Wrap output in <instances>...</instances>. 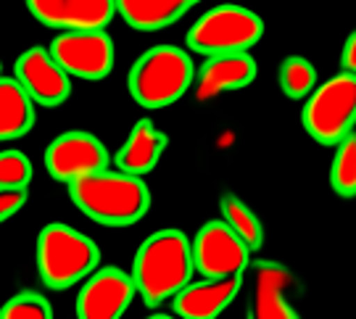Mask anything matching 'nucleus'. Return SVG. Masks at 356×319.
Returning <instances> with one entry per match:
<instances>
[{"instance_id":"f257e3e1","label":"nucleus","mask_w":356,"mask_h":319,"mask_svg":"<svg viewBox=\"0 0 356 319\" xmlns=\"http://www.w3.org/2000/svg\"><path fill=\"white\" fill-rule=\"evenodd\" d=\"M193 272V243L179 230L151 232L132 261V280L145 306H159L166 298H175L191 282Z\"/></svg>"},{"instance_id":"f03ea898","label":"nucleus","mask_w":356,"mask_h":319,"mask_svg":"<svg viewBox=\"0 0 356 319\" xmlns=\"http://www.w3.org/2000/svg\"><path fill=\"white\" fill-rule=\"evenodd\" d=\"M69 198L74 206L103 227L138 224L151 208V190L143 177L124 172H98L69 182Z\"/></svg>"},{"instance_id":"7ed1b4c3","label":"nucleus","mask_w":356,"mask_h":319,"mask_svg":"<svg viewBox=\"0 0 356 319\" xmlns=\"http://www.w3.org/2000/svg\"><path fill=\"white\" fill-rule=\"evenodd\" d=\"M195 79V66L177 45H153L129 66L127 90L143 108H164L179 101Z\"/></svg>"},{"instance_id":"20e7f679","label":"nucleus","mask_w":356,"mask_h":319,"mask_svg":"<svg viewBox=\"0 0 356 319\" xmlns=\"http://www.w3.org/2000/svg\"><path fill=\"white\" fill-rule=\"evenodd\" d=\"M101 261V248L85 232L64 222L45 224L38 235V275L45 288L69 291L90 277Z\"/></svg>"},{"instance_id":"39448f33","label":"nucleus","mask_w":356,"mask_h":319,"mask_svg":"<svg viewBox=\"0 0 356 319\" xmlns=\"http://www.w3.org/2000/svg\"><path fill=\"white\" fill-rule=\"evenodd\" d=\"M264 35V22L243 6H214L188 29L185 42L201 56H232L248 53Z\"/></svg>"},{"instance_id":"423d86ee","label":"nucleus","mask_w":356,"mask_h":319,"mask_svg":"<svg viewBox=\"0 0 356 319\" xmlns=\"http://www.w3.org/2000/svg\"><path fill=\"white\" fill-rule=\"evenodd\" d=\"M304 129L312 140L319 145H338L348 132H354L356 122V77L354 74H338L327 79L325 85L314 88L306 98Z\"/></svg>"},{"instance_id":"0eeeda50","label":"nucleus","mask_w":356,"mask_h":319,"mask_svg":"<svg viewBox=\"0 0 356 319\" xmlns=\"http://www.w3.org/2000/svg\"><path fill=\"white\" fill-rule=\"evenodd\" d=\"M45 169L56 182H74L88 174H98L111 166V156L92 132L85 129H69L61 132L56 140L45 148Z\"/></svg>"},{"instance_id":"6e6552de","label":"nucleus","mask_w":356,"mask_h":319,"mask_svg":"<svg viewBox=\"0 0 356 319\" xmlns=\"http://www.w3.org/2000/svg\"><path fill=\"white\" fill-rule=\"evenodd\" d=\"M193 264L204 277L243 275L251 261V248L225 219H211L193 238Z\"/></svg>"},{"instance_id":"1a4fd4ad","label":"nucleus","mask_w":356,"mask_h":319,"mask_svg":"<svg viewBox=\"0 0 356 319\" xmlns=\"http://www.w3.org/2000/svg\"><path fill=\"white\" fill-rule=\"evenodd\" d=\"M48 51L69 77L101 82L114 69V40L106 32H64Z\"/></svg>"},{"instance_id":"9d476101","label":"nucleus","mask_w":356,"mask_h":319,"mask_svg":"<svg viewBox=\"0 0 356 319\" xmlns=\"http://www.w3.org/2000/svg\"><path fill=\"white\" fill-rule=\"evenodd\" d=\"M138 285L119 267H103L90 275L76 295L79 319H119L129 309Z\"/></svg>"},{"instance_id":"9b49d317","label":"nucleus","mask_w":356,"mask_h":319,"mask_svg":"<svg viewBox=\"0 0 356 319\" xmlns=\"http://www.w3.org/2000/svg\"><path fill=\"white\" fill-rule=\"evenodd\" d=\"M13 79L29 92V98L45 108L61 106L72 95V77L45 48H29L13 64Z\"/></svg>"},{"instance_id":"f8f14e48","label":"nucleus","mask_w":356,"mask_h":319,"mask_svg":"<svg viewBox=\"0 0 356 319\" xmlns=\"http://www.w3.org/2000/svg\"><path fill=\"white\" fill-rule=\"evenodd\" d=\"M29 13L40 24L61 32H106L114 22L111 0H29Z\"/></svg>"},{"instance_id":"ddd939ff","label":"nucleus","mask_w":356,"mask_h":319,"mask_svg":"<svg viewBox=\"0 0 356 319\" xmlns=\"http://www.w3.org/2000/svg\"><path fill=\"white\" fill-rule=\"evenodd\" d=\"M243 275L232 277H206L201 282H188L172 301L175 314L185 319H214L238 298Z\"/></svg>"},{"instance_id":"4468645a","label":"nucleus","mask_w":356,"mask_h":319,"mask_svg":"<svg viewBox=\"0 0 356 319\" xmlns=\"http://www.w3.org/2000/svg\"><path fill=\"white\" fill-rule=\"evenodd\" d=\"M256 79V61L248 53L211 56L195 74V98L206 101L219 92L248 88Z\"/></svg>"},{"instance_id":"2eb2a0df","label":"nucleus","mask_w":356,"mask_h":319,"mask_svg":"<svg viewBox=\"0 0 356 319\" xmlns=\"http://www.w3.org/2000/svg\"><path fill=\"white\" fill-rule=\"evenodd\" d=\"M293 282V275L277 261H256L254 264V319H296L298 311L288 304L285 288Z\"/></svg>"},{"instance_id":"dca6fc26","label":"nucleus","mask_w":356,"mask_h":319,"mask_svg":"<svg viewBox=\"0 0 356 319\" xmlns=\"http://www.w3.org/2000/svg\"><path fill=\"white\" fill-rule=\"evenodd\" d=\"M166 151V135L161 129L153 127L151 119H140L135 127L129 129L127 142L122 145V151L116 154L114 164L124 174L143 177L156 169Z\"/></svg>"},{"instance_id":"f3484780","label":"nucleus","mask_w":356,"mask_h":319,"mask_svg":"<svg viewBox=\"0 0 356 319\" xmlns=\"http://www.w3.org/2000/svg\"><path fill=\"white\" fill-rule=\"evenodd\" d=\"M193 6V0H119L116 11L132 29L159 32L179 22Z\"/></svg>"},{"instance_id":"a211bd4d","label":"nucleus","mask_w":356,"mask_h":319,"mask_svg":"<svg viewBox=\"0 0 356 319\" xmlns=\"http://www.w3.org/2000/svg\"><path fill=\"white\" fill-rule=\"evenodd\" d=\"M35 101L13 77L0 79V138L16 140L35 127Z\"/></svg>"},{"instance_id":"6ab92c4d","label":"nucleus","mask_w":356,"mask_h":319,"mask_svg":"<svg viewBox=\"0 0 356 319\" xmlns=\"http://www.w3.org/2000/svg\"><path fill=\"white\" fill-rule=\"evenodd\" d=\"M219 206H222V219L241 235L243 243L251 251H259L261 243H264V224L259 222V217H256L254 211L243 204L238 195H232V193H225L219 198Z\"/></svg>"},{"instance_id":"aec40b11","label":"nucleus","mask_w":356,"mask_h":319,"mask_svg":"<svg viewBox=\"0 0 356 319\" xmlns=\"http://www.w3.org/2000/svg\"><path fill=\"white\" fill-rule=\"evenodd\" d=\"M280 88L293 101L309 98L317 88V69H314V64L301 58V56L285 58L280 64Z\"/></svg>"},{"instance_id":"412c9836","label":"nucleus","mask_w":356,"mask_h":319,"mask_svg":"<svg viewBox=\"0 0 356 319\" xmlns=\"http://www.w3.org/2000/svg\"><path fill=\"white\" fill-rule=\"evenodd\" d=\"M332 190L343 198H354L356 195V135L348 132L343 140L338 142V151L332 158L330 169Z\"/></svg>"},{"instance_id":"4be33fe9","label":"nucleus","mask_w":356,"mask_h":319,"mask_svg":"<svg viewBox=\"0 0 356 319\" xmlns=\"http://www.w3.org/2000/svg\"><path fill=\"white\" fill-rule=\"evenodd\" d=\"M3 319H53V309L45 295L35 293V291H24L16 293L11 301H6L0 309Z\"/></svg>"},{"instance_id":"5701e85b","label":"nucleus","mask_w":356,"mask_h":319,"mask_svg":"<svg viewBox=\"0 0 356 319\" xmlns=\"http://www.w3.org/2000/svg\"><path fill=\"white\" fill-rule=\"evenodd\" d=\"M32 161L22 151L0 154V188H26L32 182Z\"/></svg>"},{"instance_id":"b1692460","label":"nucleus","mask_w":356,"mask_h":319,"mask_svg":"<svg viewBox=\"0 0 356 319\" xmlns=\"http://www.w3.org/2000/svg\"><path fill=\"white\" fill-rule=\"evenodd\" d=\"M29 190L26 188H0V219L8 222L13 214H19L24 208Z\"/></svg>"},{"instance_id":"393cba45","label":"nucleus","mask_w":356,"mask_h":319,"mask_svg":"<svg viewBox=\"0 0 356 319\" xmlns=\"http://www.w3.org/2000/svg\"><path fill=\"white\" fill-rule=\"evenodd\" d=\"M341 69H343V74L356 72V35H348V40H346L343 53H341Z\"/></svg>"}]
</instances>
